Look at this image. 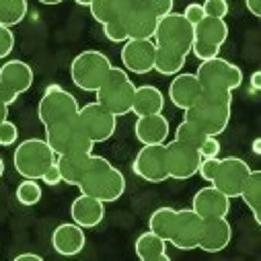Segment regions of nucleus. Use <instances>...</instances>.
<instances>
[{"label": "nucleus", "mask_w": 261, "mask_h": 261, "mask_svg": "<svg viewBox=\"0 0 261 261\" xmlns=\"http://www.w3.org/2000/svg\"><path fill=\"white\" fill-rule=\"evenodd\" d=\"M232 117V93L202 89L198 103L185 109L183 119L195 123L208 136H220L228 127Z\"/></svg>", "instance_id": "1"}, {"label": "nucleus", "mask_w": 261, "mask_h": 261, "mask_svg": "<svg viewBox=\"0 0 261 261\" xmlns=\"http://www.w3.org/2000/svg\"><path fill=\"white\" fill-rule=\"evenodd\" d=\"M81 193L111 204L117 202L125 191V177L119 169H115L105 156H97L93 167L85 173V177L76 185Z\"/></svg>", "instance_id": "2"}, {"label": "nucleus", "mask_w": 261, "mask_h": 261, "mask_svg": "<svg viewBox=\"0 0 261 261\" xmlns=\"http://www.w3.org/2000/svg\"><path fill=\"white\" fill-rule=\"evenodd\" d=\"M134 93H136V85L132 83V79H129V74L123 68H117V66H111L109 74L105 76L101 87L95 91L97 103L109 109L115 117L132 113Z\"/></svg>", "instance_id": "3"}, {"label": "nucleus", "mask_w": 261, "mask_h": 261, "mask_svg": "<svg viewBox=\"0 0 261 261\" xmlns=\"http://www.w3.org/2000/svg\"><path fill=\"white\" fill-rule=\"evenodd\" d=\"M56 159L58 156L51 150V146L45 142V138H27L17 146L13 154L17 173L23 179H37V181L47 171V167L56 163Z\"/></svg>", "instance_id": "4"}, {"label": "nucleus", "mask_w": 261, "mask_h": 261, "mask_svg": "<svg viewBox=\"0 0 261 261\" xmlns=\"http://www.w3.org/2000/svg\"><path fill=\"white\" fill-rule=\"evenodd\" d=\"M111 66H113L111 60L103 51L85 49L70 64V79L81 91L95 93L105 81V76L109 74Z\"/></svg>", "instance_id": "5"}, {"label": "nucleus", "mask_w": 261, "mask_h": 261, "mask_svg": "<svg viewBox=\"0 0 261 261\" xmlns=\"http://www.w3.org/2000/svg\"><path fill=\"white\" fill-rule=\"evenodd\" d=\"M79 109L81 105L72 93H68L60 85H49L37 103V117L43 123V127H49V125L76 119Z\"/></svg>", "instance_id": "6"}, {"label": "nucleus", "mask_w": 261, "mask_h": 261, "mask_svg": "<svg viewBox=\"0 0 261 261\" xmlns=\"http://www.w3.org/2000/svg\"><path fill=\"white\" fill-rule=\"evenodd\" d=\"M152 41L161 49L175 51L187 58L193 43V25L181 13H169L159 21Z\"/></svg>", "instance_id": "7"}, {"label": "nucleus", "mask_w": 261, "mask_h": 261, "mask_svg": "<svg viewBox=\"0 0 261 261\" xmlns=\"http://www.w3.org/2000/svg\"><path fill=\"white\" fill-rule=\"evenodd\" d=\"M45 142L51 146L56 156H60V154H89L95 148V142L81 127L79 117L45 127Z\"/></svg>", "instance_id": "8"}, {"label": "nucleus", "mask_w": 261, "mask_h": 261, "mask_svg": "<svg viewBox=\"0 0 261 261\" xmlns=\"http://www.w3.org/2000/svg\"><path fill=\"white\" fill-rule=\"evenodd\" d=\"M195 76H198L202 89H208V91H230L232 93L234 89L243 85L241 68L230 60H224L220 56L200 62Z\"/></svg>", "instance_id": "9"}, {"label": "nucleus", "mask_w": 261, "mask_h": 261, "mask_svg": "<svg viewBox=\"0 0 261 261\" xmlns=\"http://www.w3.org/2000/svg\"><path fill=\"white\" fill-rule=\"evenodd\" d=\"M228 39V25L224 19L204 17L198 25H193V43L191 54L200 62L220 56L222 45Z\"/></svg>", "instance_id": "10"}, {"label": "nucleus", "mask_w": 261, "mask_h": 261, "mask_svg": "<svg viewBox=\"0 0 261 261\" xmlns=\"http://www.w3.org/2000/svg\"><path fill=\"white\" fill-rule=\"evenodd\" d=\"M33 68L23 60H7L0 66V101L9 107L33 87Z\"/></svg>", "instance_id": "11"}, {"label": "nucleus", "mask_w": 261, "mask_h": 261, "mask_svg": "<svg viewBox=\"0 0 261 261\" xmlns=\"http://www.w3.org/2000/svg\"><path fill=\"white\" fill-rule=\"evenodd\" d=\"M79 123L95 144L107 142L117 129V117L97 101L79 109Z\"/></svg>", "instance_id": "12"}, {"label": "nucleus", "mask_w": 261, "mask_h": 261, "mask_svg": "<svg viewBox=\"0 0 261 261\" xmlns=\"http://www.w3.org/2000/svg\"><path fill=\"white\" fill-rule=\"evenodd\" d=\"M202 234H204V218L198 212H193L191 208L175 210V220H173V228L167 243H171L181 251H191V249H198Z\"/></svg>", "instance_id": "13"}, {"label": "nucleus", "mask_w": 261, "mask_h": 261, "mask_svg": "<svg viewBox=\"0 0 261 261\" xmlns=\"http://www.w3.org/2000/svg\"><path fill=\"white\" fill-rule=\"evenodd\" d=\"M132 173L148 183H163L169 179L165 144H142L132 163Z\"/></svg>", "instance_id": "14"}, {"label": "nucleus", "mask_w": 261, "mask_h": 261, "mask_svg": "<svg viewBox=\"0 0 261 261\" xmlns=\"http://www.w3.org/2000/svg\"><path fill=\"white\" fill-rule=\"evenodd\" d=\"M167 148V171H169V179H177V181H187L193 175H198V167H200V150L193 148L189 144H183L179 140H171L165 144Z\"/></svg>", "instance_id": "15"}, {"label": "nucleus", "mask_w": 261, "mask_h": 261, "mask_svg": "<svg viewBox=\"0 0 261 261\" xmlns=\"http://www.w3.org/2000/svg\"><path fill=\"white\" fill-rule=\"evenodd\" d=\"M249 173H251L249 163H245L239 156H226V159H220L212 185L218 187L224 195H228L232 200V198H239Z\"/></svg>", "instance_id": "16"}, {"label": "nucleus", "mask_w": 261, "mask_h": 261, "mask_svg": "<svg viewBox=\"0 0 261 261\" xmlns=\"http://www.w3.org/2000/svg\"><path fill=\"white\" fill-rule=\"evenodd\" d=\"M156 45L152 39H127L121 47V64L125 72L148 74L154 70Z\"/></svg>", "instance_id": "17"}, {"label": "nucleus", "mask_w": 261, "mask_h": 261, "mask_svg": "<svg viewBox=\"0 0 261 261\" xmlns=\"http://www.w3.org/2000/svg\"><path fill=\"white\" fill-rule=\"evenodd\" d=\"M119 21L123 23L129 39H152L161 17L150 9L146 0H142L129 13H125Z\"/></svg>", "instance_id": "18"}, {"label": "nucleus", "mask_w": 261, "mask_h": 261, "mask_svg": "<svg viewBox=\"0 0 261 261\" xmlns=\"http://www.w3.org/2000/svg\"><path fill=\"white\" fill-rule=\"evenodd\" d=\"M191 210L198 212L204 220L206 218L228 216V212H230V198L210 183V185H206V187L195 191L193 200H191Z\"/></svg>", "instance_id": "19"}, {"label": "nucleus", "mask_w": 261, "mask_h": 261, "mask_svg": "<svg viewBox=\"0 0 261 261\" xmlns=\"http://www.w3.org/2000/svg\"><path fill=\"white\" fill-rule=\"evenodd\" d=\"M87 245V237H85V228L79 226L76 222H64L58 224L51 232V249L58 255L64 257H74L79 255Z\"/></svg>", "instance_id": "20"}, {"label": "nucleus", "mask_w": 261, "mask_h": 261, "mask_svg": "<svg viewBox=\"0 0 261 261\" xmlns=\"http://www.w3.org/2000/svg\"><path fill=\"white\" fill-rule=\"evenodd\" d=\"M200 97H202V85H200L198 76L189 74V72L175 74V79L169 85V99L175 107L185 111L191 105L198 103Z\"/></svg>", "instance_id": "21"}, {"label": "nucleus", "mask_w": 261, "mask_h": 261, "mask_svg": "<svg viewBox=\"0 0 261 261\" xmlns=\"http://www.w3.org/2000/svg\"><path fill=\"white\" fill-rule=\"evenodd\" d=\"M232 241V224L226 216L218 218H206L204 220V234L198 245V249L206 253H218L224 251Z\"/></svg>", "instance_id": "22"}, {"label": "nucleus", "mask_w": 261, "mask_h": 261, "mask_svg": "<svg viewBox=\"0 0 261 261\" xmlns=\"http://www.w3.org/2000/svg\"><path fill=\"white\" fill-rule=\"evenodd\" d=\"M134 136L140 144H165L169 136V119L163 113L136 117Z\"/></svg>", "instance_id": "23"}, {"label": "nucleus", "mask_w": 261, "mask_h": 261, "mask_svg": "<svg viewBox=\"0 0 261 261\" xmlns=\"http://www.w3.org/2000/svg\"><path fill=\"white\" fill-rule=\"evenodd\" d=\"M72 222H76L83 228H95L105 218V202L93 198V195L81 193L70 206Z\"/></svg>", "instance_id": "24"}, {"label": "nucleus", "mask_w": 261, "mask_h": 261, "mask_svg": "<svg viewBox=\"0 0 261 261\" xmlns=\"http://www.w3.org/2000/svg\"><path fill=\"white\" fill-rule=\"evenodd\" d=\"M97 154H60L56 159V165L60 169L62 181L68 185H79V181L85 177V173L93 167Z\"/></svg>", "instance_id": "25"}, {"label": "nucleus", "mask_w": 261, "mask_h": 261, "mask_svg": "<svg viewBox=\"0 0 261 261\" xmlns=\"http://www.w3.org/2000/svg\"><path fill=\"white\" fill-rule=\"evenodd\" d=\"M163 109H165V95L161 89H156L154 85L136 87L134 103H132V113L136 117L150 115V113H163Z\"/></svg>", "instance_id": "26"}, {"label": "nucleus", "mask_w": 261, "mask_h": 261, "mask_svg": "<svg viewBox=\"0 0 261 261\" xmlns=\"http://www.w3.org/2000/svg\"><path fill=\"white\" fill-rule=\"evenodd\" d=\"M138 3L142 0H93L89 5L91 9V15L97 23L105 25L109 21H115V19H121L125 13L132 11Z\"/></svg>", "instance_id": "27"}, {"label": "nucleus", "mask_w": 261, "mask_h": 261, "mask_svg": "<svg viewBox=\"0 0 261 261\" xmlns=\"http://www.w3.org/2000/svg\"><path fill=\"white\" fill-rule=\"evenodd\" d=\"M134 251H136L138 259H142V261H169L167 241L161 239L159 234H154L152 230L138 234V239L134 243Z\"/></svg>", "instance_id": "28"}, {"label": "nucleus", "mask_w": 261, "mask_h": 261, "mask_svg": "<svg viewBox=\"0 0 261 261\" xmlns=\"http://www.w3.org/2000/svg\"><path fill=\"white\" fill-rule=\"evenodd\" d=\"M239 198L245 202V206L249 208V212L253 214L255 222L261 224V171H253L249 173Z\"/></svg>", "instance_id": "29"}, {"label": "nucleus", "mask_w": 261, "mask_h": 261, "mask_svg": "<svg viewBox=\"0 0 261 261\" xmlns=\"http://www.w3.org/2000/svg\"><path fill=\"white\" fill-rule=\"evenodd\" d=\"M187 58L181 56V54H175V51H167V49H161L156 47V56H154V70L163 76H175L183 70Z\"/></svg>", "instance_id": "30"}, {"label": "nucleus", "mask_w": 261, "mask_h": 261, "mask_svg": "<svg viewBox=\"0 0 261 261\" xmlns=\"http://www.w3.org/2000/svg\"><path fill=\"white\" fill-rule=\"evenodd\" d=\"M29 11L27 0H0V25L5 27H17L25 21Z\"/></svg>", "instance_id": "31"}, {"label": "nucleus", "mask_w": 261, "mask_h": 261, "mask_svg": "<svg viewBox=\"0 0 261 261\" xmlns=\"http://www.w3.org/2000/svg\"><path fill=\"white\" fill-rule=\"evenodd\" d=\"M173 220H175V208H169V206L156 208V210L150 214L148 230H152V232L159 234L161 239L169 241V234H171V228H173Z\"/></svg>", "instance_id": "32"}, {"label": "nucleus", "mask_w": 261, "mask_h": 261, "mask_svg": "<svg viewBox=\"0 0 261 261\" xmlns=\"http://www.w3.org/2000/svg\"><path fill=\"white\" fill-rule=\"evenodd\" d=\"M206 132L204 129H200L195 123H191V121H187V119H183L179 125H177V129H175V140H179V142H183V144H189V146H193V148H200L202 146V142L206 140Z\"/></svg>", "instance_id": "33"}, {"label": "nucleus", "mask_w": 261, "mask_h": 261, "mask_svg": "<svg viewBox=\"0 0 261 261\" xmlns=\"http://www.w3.org/2000/svg\"><path fill=\"white\" fill-rule=\"evenodd\" d=\"M41 195H43V191H41V185L37 183V179H25L17 187V200L23 206H35V204H39Z\"/></svg>", "instance_id": "34"}, {"label": "nucleus", "mask_w": 261, "mask_h": 261, "mask_svg": "<svg viewBox=\"0 0 261 261\" xmlns=\"http://www.w3.org/2000/svg\"><path fill=\"white\" fill-rule=\"evenodd\" d=\"M101 27H103V35H105L111 43H123V41L129 39V37H127V31H125V27H123V23H121L119 19L109 21V23H105V25H101Z\"/></svg>", "instance_id": "35"}, {"label": "nucleus", "mask_w": 261, "mask_h": 261, "mask_svg": "<svg viewBox=\"0 0 261 261\" xmlns=\"http://www.w3.org/2000/svg\"><path fill=\"white\" fill-rule=\"evenodd\" d=\"M204 15L214 19H224L228 15V3L226 0H204L202 3Z\"/></svg>", "instance_id": "36"}, {"label": "nucleus", "mask_w": 261, "mask_h": 261, "mask_svg": "<svg viewBox=\"0 0 261 261\" xmlns=\"http://www.w3.org/2000/svg\"><path fill=\"white\" fill-rule=\"evenodd\" d=\"M15 49V33L11 27L0 25V60H5Z\"/></svg>", "instance_id": "37"}, {"label": "nucleus", "mask_w": 261, "mask_h": 261, "mask_svg": "<svg viewBox=\"0 0 261 261\" xmlns=\"http://www.w3.org/2000/svg\"><path fill=\"white\" fill-rule=\"evenodd\" d=\"M17 140H19V127L13 121L5 119L0 123V146H13Z\"/></svg>", "instance_id": "38"}, {"label": "nucleus", "mask_w": 261, "mask_h": 261, "mask_svg": "<svg viewBox=\"0 0 261 261\" xmlns=\"http://www.w3.org/2000/svg\"><path fill=\"white\" fill-rule=\"evenodd\" d=\"M218 163H220V159H218V156L202 159V161H200V167H198L200 177H202L204 181L212 183V181H214V175H216V171H218Z\"/></svg>", "instance_id": "39"}, {"label": "nucleus", "mask_w": 261, "mask_h": 261, "mask_svg": "<svg viewBox=\"0 0 261 261\" xmlns=\"http://www.w3.org/2000/svg\"><path fill=\"white\" fill-rule=\"evenodd\" d=\"M202 159H210V156H218L220 154V142L216 136H206V140L202 142V146L198 148Z\"/></svg>", "instance_id": "40"}, {"label": "nucleus", "mask_w": 261, "mask_h": 261, "mask_svg": "<svg viewBox=\"0 0 261 261\" xmlns=\"http://www.w3.org/2000/svg\"><path fill=\"white\" fill-rule=\"evenodd\" d=\"M181 15H183L191 25H198V23L206 17V15H204V9H202V5H200V3H189Z\"/></svg>", "instance_id": "41"}, {"label": "nucleus", "mask_w": 261, "mask_h": 261, "mask_svg": "<svg viewBox=\"0 0 261 261\" xmlns=\"http://www.w3.org/2000/svg\"><path fill=\"white\" fill-rule=\"evenodd\" d=\"M146 3L150 5V9L163 19L165 15L173 13V7H175V0H146Z\"/></svg>", "instance_id": "42"}, {"label": "nucleus", "mask_w": 261, "mask_h": 261, "mask_svg": "<svg viewBox=\"0 0 261 261\" xmlns=\"http://www.w3.org/2000/svg\"><path fill=\"white\" fill-rule=\"evenodd\" d=\"M41 181L45 185H58V183H62V175H60V169H58L56 163L51 167H47V171L41 175Z\"/></svg>", "instance_id": "43"}, {"label": "nucleus", "mask_w": 261, "mask_h": 261, "mask_svg": "<svg viewBox=\"0 0 261 261\" xmlns=\"http://www.w3.org/2000/svg\"><path fill=\"white\" fill-rule=\"evenodd\" d=\"M245 7L253 17H261V0H245Z\"/></svg>", "instance_id": "44"}, {"label": "nucleus", "mask_w": 261, "mask_h": 261, "mask_svg": "<svg viewBox=\"0 0 261 261\" xmlns=\"http://www.w3.org/2000/svg\"><path fill=\"white\" fill-rule=\"evenodd\" d=\"M25 259H33V261H43V255H37V253H19L15 257V261H25Z\"/></svg>", "instance_id": "45"}, {"label": "nucleus", "mask_w": 261, "mask_h": 261, "mask_svg": "<svg viewBox=\"0 0 261 261\" xmlns=\"http://www.w3.org/2000/svg\"><path fill=\"white\" fill-rule=\"evenodd\" d=\"M251 85H253L255 91H259V87H261V72H259V70L253 72V76H251Z\"/></svg>", "instance_id": "46"}, {"label": "nucleus", "mask_w": 261, "mask_h": 261, "mask_svg": "<svg viewBox=\"0 0 261 261\" xmlns=\"http://www.w3.org/2000/svg\"><path fill=\"white\" fill-rule=\"evenodd\" d=\"M5 119H9V105L0 101V123H3Z\"/></svg>", "instance_id": "47"}, {"label": "nucleus", "mask_w": 261, "mask_h": 261, "mask_svg": "<svg viewBox=\"0 0 261 261\" xmlns=\"http://www.w3.org/2000/svg\"><path fill=\"white\" fill-rule=\"evenodd\" d=\"M37 3H41V5H47V7H51V5H60V3H64V0H37Z\"/></svg>", "instance_id": "48"}, {"label": "nucleus", "mask_w": 261, "mask_h": 261, "mask_svg": "<svg viewBox=\"0 0 261 261\" xmlns=\"http://www.w3.org/2000/svg\"><path fill=\"white\" fill-rule=\"evenodd\" d=\"M74 3H76V5H81V7H89V5L93 3V0H74Z\"/></svg>", "instance_id": "49"}, {"label": "nucleus", "mask_w": 261, "mask_h": 261, "mask_svg": "<svg viewBox=\"0 0 261 261\" xmlns=\"http://www.w3.org/2000/svg\"><path fill=\"white\" fill-rule=\"evenodd\" d=\"M3 175H5V161L0 156V179H3Z\"/></svg>", "instance_id": "50"}]
</instances>
